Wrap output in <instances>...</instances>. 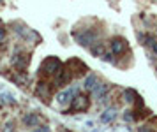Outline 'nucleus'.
I'll use <instances>...</instances> for the list:
<instances>
[{
  "mask_svg": "<svg viewBox=\"0 0 157 132\" xmlns=\"http://www.w3.org/2000/svg\"><path fill=\"white\" fill-rule=\"evenodd\" d=\"M138 132H152V129H150L148 125H141L140 129H138Z\"/></svg>",
  "mask_w": 157,
  "mask_h": 132,
  "instance_id": "14",
  "label": "nucleus"
},
{
  "mask_svg": "<svg viewBox=\"0 0 157 132\" xmlns=\"http://www.w3.org/2000/svg\"><path fill=\"white\" fill-rule=\"evenodd\" d=\"M34 132H51V130H50V127H39V129L34 130Z\"/></svg>",
  "mask_w": 157,
  "mask_h": 132,
  "instance_id": "15",
  "label": "nucleus"
},
{
  "mask_svg": "<svg viewBox=\"0 0 157 132\" xmlns=\"http://www.w3.org/2000/svg\"><path fill=\"white\" fill-rule=\"evenodd\" d=\"M136 99H140V97H138V92H136V90H132V88H127V90L124 92V100H125V102L132 104Z\"/></svg>",
  "mask_w": 157,
  "mask_h": 132,
  "instance_id": "9",
  "label": "nucleus"
},
{
  "mask_svg": "<svg viewBox=\"0 0 157 132\" xmlns=\"http://www.w3.org/2000/svg\"><path fill=\"white\" fill-rule=\"evenodd\" d=\"M6 127H7V129H4V132H13V129H11V127H14V125H13V123H7Z\"/></svg>",
  "mask_w": 157,
  "mask_h": 132,
  "instance_id": "17",
  "label": "nucleus"
},
{
  "mask_svg": "<svg viewBox=\"0 0 157 132\" xmlns=\"http://www.w3.org/2000/svg\"><path fill=\"white\" fill-rule=\"evenodd\" d=\"M65 132H67V130H65Z\"/></svg>",
  "mask_w": 157,
  "mask_h": 132,
  "instance_id": "21",
  "label": "nucleus"
},
{
  "mask_svg": "<svg viewBox=\"0 0 157 132\" xmlns=\"http://www.w3.org/2000/svg\"><path fill=\"white\" fill-rule=\"evenodd\" d=\"M106 92H108V85H97L94 88V95H95V99H104Z\"/></svg>",
  "mask_w": 157,
  "mask_h": 132,
  "instance_id": "10",
  "label": "nucleus"
},
{
  "mask_svg": "<svg viewBox=\"0 0 157 132\" xmlns=\"http://www.w3.org/2000/svg\"><path fill=\"white\" fill-rule=\"evenodd\" d=\"M95 85H97V77L94 76V74H90V76L85 79V88H86V90H94V88H95Z\"/></svg>",
  "mask_w": 157,
  "mask_h": 132,
  "instance_id": "11",
  "label": "nucleus"
},
{
  "mask_svg": "<svg viewBox=\"0 0 157 132\" xmlns=\"http://www.w3.org/2000/svg\"><path fill=\"white\" fill-rule=\"evenodd\" d=\"M125 42L127 41H124L122 37L113 39V41H111V53H113V55H120V53H124V51H125V46H127Z\"/></svg>",
  "mask_w": 157,
  "mask_h": 132,
  "instance_id": "3",
  "label": "nucleus"
},
{
  "mask_svg": "<svg viewBox=\"0 0 157 132\" xmlns=\"http://www.w3.org/2000/svg\"><path fill=\"white\" fill-rule=\"evenodd\" d=\"M0 2H2V0H0Z\"/></svg>",
  "mask_w": 157,
  "mask_h": 132,
  "instance_id": "20",
  "label": "nucleus"
},
{
  "mask_svg": "<svg viewBox=\"0 0 157 132\" xmlns=\"http://www.w3.org/2000/svg\"><path fill=\"white\" fill-rule=\"evenodd\" d=\"M36 93H37V95H46V93H48V85H46V83H39V85H37Z\"/></svg>",
  "mask_w": 157,
  "mask_h": 132,
  "instance_id": "12",
  "label": "nucleus"
},
{
  "mask_svg": "<svg viewBox=\"0 0 157 132\" xmlns=\"http://www.w3.org/2000/svg\"><path fill=\"white\" fill-rule=\"evenodd\" d=\"M115 116H117V109L115 107H109L106 111L101 115V122H104V123H109V122H113Z\"/></svg>",
  "mask_w": 157,
  "mask_h": 132,
  "instance_id": "8",
  "label": "nucleus"
},
{
  "mask_svg": "<svg viewBox=\"0 0 157 132\" xmlns=\"http://www.w3.org/2000/svg\"><path fill=\"white\" fill-rule=\"evenodd\" d=\"M60 70H62V63H60V60L55 58V56L46 58L43 62V65H41V72H43V74H48V76H55Z\"/></svg>",
  "mask_w": 157,
  "mask_h": 132,
  "instance_id": "1",
  "label": "nucleus"
},
{
  "mask_svg": "<svg viewBox=\"0 0 157 132\" xmlns=\"http://www.w3.org/2000/svg\"><path fill=\"white\" fill-rule=\"evenodd\" d=\"M76 39L81 46H90L95 41V32H83L81 35H76Z\"/></svg>",
  "mask_w": 157,
  "mask_h": 132,
  "instance_id": "5",
  "label": "nucleus"
},
{
  "mask_svg": "<svg viewBox=\"0 0 157 132\" xmlns=\"http://www.w3.org/2000/svg\"><path fill=\"white\" fill-rule=\"evenodd\" d=\"M104 56V60H106V62H113V55H111V53H108V55H102Z\"/></svg>",
  "mask_w": 157,
  "mask_h": 132,
  "instance_id": "16",
  "label": "nucleus"
},
{
  "mask_svg": "<svg viewBox=\"0 0 157 132\" xmlns=\"http://www.w3.org/2000/svg\"><path fill=\"white\" fill-rule=\"evenodd\" d=\"M74 93H76V88H67V90L60 92L57 95V100L60 104H65V102H72V97H74Z\"/></svg>",
  "mask_w": 157,
  "mask_h": 132,
  "instance_id": "4",
  "label": "nucleus"
},
{
  "mask_svg": "<svg viewBox=\"0 0 157 132\" xmlns=\"http://www.w3.org/2000/svg\"><path fill=\"white\" fill-rule=\"evenodd\" d=\"M86 107H88V97H85V95H78V97L72 99L71 111H85Z\"/></svg>",
  "mask_w": 157,
  "mask_h": 132,
  "instance_id": "2",
  "label": "nucleus"
},
{
  "mask_svg": "<svg viewBox=\"0 0 157 132\" xmlns=\"http://www.w3.org/2000/svg\"><path fill=\"white\" fill-rule=\"evenodd\" d=\"M152 49H154V53L157 55V41H154V44H152Z\"/></svg>",
  "mask_w": 157,
  "mask_h": 132,
  "instance_id": "18",
  "label": "nucleus"
},
{
  "mask_svg": "<svg viewBox=\"0 0 157 132\" xmlns=\"http://www.w3.org/2000/svg\"><path fill=\"white\" fill-rule=\"evenodd\" d=\"M23 123H25L27 127H36V125L41 123V118H39L37 115H34V113H29V115L23 118Z\"/></svg>",
  "mask_w": 157,
  "mask_h": 132,
  "instance_id": "7",
  "label": "nucleus"
},
{
  "mask_svg": "<svg viewBox=\"0 0 157 132\" xmlns=\"http://www.w3.org/2000/svg\"><path fill=\"white\" fill-rule=\"evenodd\" d=\"M124 120H125V122H132V120H134L132 111H125V113H124Z\"/></svg>",
  "mask_w": 157,
  "mask_h": 132,
  "instance_id": "13",
  "label": "nucleus"
},
{
  "mask_svg": "<svg viewBox=\"0 0 157 132\" xmlns=\"http://www.w3.org/2000/svg\"><path fill=\"white\" fill-rule=\"evenodd\" d=\"M4 37H6V32H4V30L0 28V41H4Z\"/></svg>",
  "mask_w": 157,
  "mask_h": 132,
  "instance_id": "19",
  "label": "nucleus"
},
{
  "mask_svg": "<svg viewBox=\"0 0 157 132\" xmlns=\"http://www.w3.org/2000/svg\"><path fill=\"white\" fill-rule=\"evenodd\" d=\"M69 79H71V70H60L57 74V85L58 86H65V85L69 83Z\"/></svg>",
  "mask_w": 157,
  "mask_h": 132,
  "instance_id": "6",
  "label": "nucleus"
}]
</instances>
